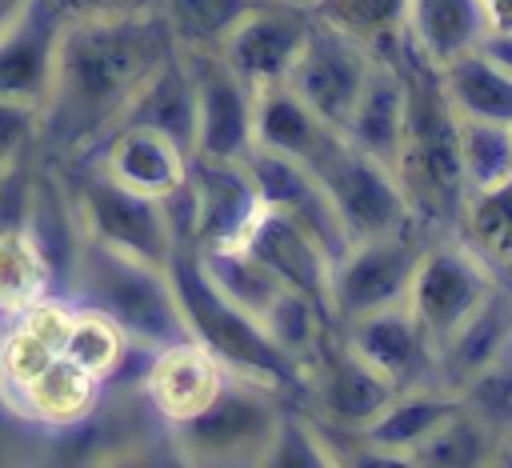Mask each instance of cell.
<instances>
[{
  "instance_id": "33",
  "label": "cell",
  "mask_w": 512,
  "mask_h": 468,
  "mask_svg": "<svg viewBox=\"0 0 512 468\" xmlns=\"http://www.w3.org/2000/svg\"><path fill=\"white\" fill-rule=\"evenodd\" d=\"M204 276L212 280L216 292H224L232 304H240L252 316H264L276 292L284 288L272 268H264L244 244H224V248H192Z\"/></svg>"
},
{
  "instance_id": "41",
  "label": "cell",
  "mask_w": 512,
  "mask_h": 468,
  "mask_svg": "<svg viewBox=\"0 0 512 468\" xmlns=\"http://www.w3.org/2000/svg\"><path fill=\"white\" fill-rule=\"evenodd\" d=\"M20 436H44V432H36L28 420H20L12 408H8V400L0 396V456H16V444H20Z\"/></svg>"
},
{
  "instance_id": "4",
  "label": "cell",
  "mask_w": 512,
  "mask_h": 468,
  "mask_svg": "<svg viewBox=\"0 0 512 468\" xmlns=\"http://www.w3.org/2000/svg\"><path fill=\"white\" fill-rule=\"evenodd\" d=\"M168 276H172V292H176V304H180L184 332L196 344H204L224 364L228 376L264 384V388H272L288 400L300 396V384H304L300 368L276 348V340L268 336L260 316L244 312L240 304H232L224 292L212 288V280L204 276L192 248L172 252Z\"/></svg>"
},
{
  "instance_id": "12",
  "label": "cell",
  "mask_w": 512,
  "mask_h": 468,
  "mask_svg": "<svg viewBox=\"0 0 512 468\" xmlns=\"http://www.w3.org/2000/svg\"><path fill=\"white\" fill-rule=\"evenodd\" d=\"M372 60L376 52L348 36L344 28L312 16V28H308V40L292 64V72L284 76V84L328 124V128H344L368 72H372Z\"/></svg>"
},
{
  "instance_id": "23",
  "label": "cell",
  "mask_w": 512,
  "mask_h": 468,
  "mask_svg": "<svg viewBox=\"0 0 512 468\" xmlns=\"http://www.w3.org/2000/svg\"><path fill=\"white\" fill-rule=\"evenodd\" d=\"M512 352V288L496 284L488 300L436 348V384L456 392Z\"/></svg>"
},
{
  "instance_id": "32",
  "label": "cell",
  "mask_w": 512,
  "mask_h": 468,
  "mask_svg": "<svg viewBox=\"0 0 512 468\" xmlns=\"http://www.w3.org/2000/svg\"><path fill=\"white\" fill-rule=\"evenodd\" d=\"M260 320H264L268 336L276 340V348L300 368V376H304L308 360L320 352V344H324V340L332 336V328H336L332 312H328L320 300H312V296H304V292H296V288H288V284L276 292V300L268 304V312H264Z\"/></svg>"
},
{
  "instance_id": "15",
  "label": "cell",
  "mask_w": 512,
  "mask_h": 468,
  "mask_svg": "<svg viewBox=\"0 0 512 468\" xmlns=\"http://www.w3.org/2000/svg\"><path fill=\"white\" fill-rule=\"evenodd\" d=\"M308 28H312L308 8L252 0V8L228 28V36L216 44V52L252 88L284 84V76L292 72L296 56L308 40Z\"/></svg>"
},
{
  "instance_id": "10",
  "label": "cell",
  "mask_w": 512,
  "mask_h": 468,
  "mask_svg": "<svg viewBox=\"0 0 512 468\" xmlns=\"http://www.w3.org/2000/svg\"><path fill=\"white\" fill-rule=\"evenodd\" d=\"M496 284L500 280L492 276V268L460 236H440L424 244L404 304L432 340V348H440L488 300Z\"/></svg>"
},
{
  "instance_id": "18",
  "label": "cell",
  "mask_w": 512,
  "mask_h": 468,
  "mask_svg": "<svg viewBox=\"0 0 512 468\" xmlns=\"http://www.w3.org/2000/svg\"><path fill=\"white\" fill-rule=\"evenodd\" d=\"M336 328L392 388L436 384V348L416 324V316L408 312V304L380 308Z\"/></svg>"
},
{
  "instance_id": "45",
  "label": "cell",
  "mask_w": 512,
  "mask_h": 468,
  "mask_svg": "<svg viewBox=\"0 0 512 468\" xmlns=\"http://www.w3.org/2000/svg\"><path fill=\"white\" fill-rule=\"evenodd\" d=\"M276 4H292V8H308V12H312L320 0H276Z\"/></svg>"
},
{
  "instance_id": "26",
  "label": "cell",
  "mask_w": 512,
  "mask_h": 468,
  "mask_svg": "<svg viewBox=\"0 0 512 468\" xmlns=\"http://www.w3.org/2000/svg\"><path fill=\"white\" fill-rule=\"evenodd\" d=\"M488 16L480 0H404V44L432 68L480 44Z\"/></svg>"
},
{
  "instance_id": "40",
  "label": "cell",
  "mask_w": 512,
  "mask_h": 468,
  "mask_svg": "<svg viewBox=\"0 0 512 468\" xmlns=\"http://www.w3.org/2000/svg\"><path fill=\"white\" fill-rule=\"evenodd\" d=\"M64 20H76V16H116V12H144V8H156V0H52Z\"/></svg>"
},
{
  "instance_id": "36",
  "label": "cell",
  "mask_w": 512,
  "mask_h": 468,
  "mask_svg": "<svg viewBox=\"0 0 512 468\" xmlns=\"http://www.w3.org/2000/svg\"><path fill=\"white\" fill-rule=\"evenodd\" d=\"M248 8L252 0H156V16L180 52L216 48Z\"/></svg>"
},
{
  "instance_id": "34",
  "label": "cell",
  "mask_w": 512,
  "mask_h": 468,
  "mask_svg": "<svg viewBox=\"0 0 512 468\" xmlns=\"http://www.w3.org/2000/svg\"><path fill=\"white\" fill-rule=\"evenodd\" d=\"M264 464L268 468H332L340 464V448H336V436L316 416H308L304 404L284 400Z\"/></svg>"
},
{
  "instance_id": "28",
  "label": "cell",
  "mask_w": 512,
  "mask_h": 468,
  "mask_svg": "<svg viewBox=\"0 0 512 468\" xmlns=\"http://www.w3.org/2000/svg\"><path fill=\"white\" fill-rule=\"evenodd\" d=\"M440 88L460 120L512 124V76L496 68L480 48H468L436 68Z\"/></svg>"
},
{
  "instance_id": "20",
  "label": "cell",
  "mask_w": 512,
  "mask_h": 468,
  "mask_svg": "<svg viewBox=\"0 0 512 468\" xmlns=\"http://www.w3.org/2000/svg\"><path fill=\"white\" fill-rule=\"evenodd\" d=\"M248 172L256 180V192L268 208H276L280 216H288L292 224H300L308 236L320 240V248L336 260L344 248H348V236L340 228V216L328 200V192L320 188V180L300 164V160H288V156H276V152H260L252 148L248 152Z\"/></svg>"
},
{
  "instance_id": "3",
  "label": "cell",
  "mask_w": 512,
  "mask_h": 468,
  "mask_svg": "<svg viewBox=\"0 0 512 468\" xmlns=\"http://www.w3.org/2000/svg\"><path fill=\"white\" fill-rule=\"evenodd\" d=\"M60 292L84 308L104 312L144 352L188 336L168 268L140 260L132 252L108 248L100 240L80 236Z\"/></svg>"
},
{
  "instance_id": "2",
  "label": "cell",
  "mask_w": 512,
  "mask_h": 468,
  "mask_svg": "<svg viewBox=\"0 0 512 468\" xmlns=\"http://www.w3.org/2000/svg\"><path fill=\"white\" fill-rule=\"evenodd\" d=\"M396 60L404 72V124L392 172L400 180L412 228L424 240L456 236L464 208V176H460V120L440 88L432 64H424L404 40L396 44Z\"/></svg>"
},
{
  "instance_id": "27",
  "label": "cell",
  "mask_w": 512,
  "mask_h": 468,
  "mask_svg": "<svg viewBox=\"0 0 512 468\" xmlns=\"http://www.w3.org/2000/svg\"><path fill=\"white\" fill-rule=\"evenodd\" d=\"M336 136V128H328L288 84H268L256 88V116H252V148L260 152H276L288 160L308 164L328 140Z\"/></svg>"
},
{
  "instance_id": "38",
  "label": "cell",
  "mask_w": 512,
  "mask_h": 468,
  "mask_svg": "<svg viewBox=\"0 0 512 468\" xmlns=\"http://www.w3.org/2000/svg\"><path fill=\"white\" fill-rule=\"evenodd\" d=\"M312 16L344 28L372 52H388L404 40V0H320Z\"/></svg>"
},
{
  "instance_id": "5",
  "label": "cell",
  "mask_w": 512,
  "mask_h": 468,
  "mask_svg": "<svg viewBox=\"0 0 512 468\" xmlns=\"http://www.w3.org/2000/svg\"><path fill=\"white\" fill-rule=\"evenodd\" d=\"M60 176H64L80 236L168 268V260L180 244H176V228H172L164 200H152V196H140V192L112 184L88 160H64Z\"/></svg>"
},
{
  "instance_id": "25",
  "label": "cell",
  "mask_w": 512,
  "mask_h": 468,
  "mask_svg": "<svg viewBox=\"0 0 512 468\" xmlns=\"http://www.w3.org/2000/svg\"><path fill=\"white\" fill-rule=\"evenodd\" d=\"M116 124H144L164 132L168 140H176L188 156H192V140H196V88H192V72L184 52H168L148 76L144 84L132 92V100L124 104Z\"/></svg>"
},
{
  "instance_id": "29",
  "label": "cell",
  "mask_w": 512,
  "mask_h": 468,
  "mask_svg": "<svg viewBox=\"0 0 512 468\" xmlns=\"http://www.w3.org/2000/svg\"><path fill=\"white\" fill-rule=\"evenodd\" d=\"M56 292V272L24 224L0 228V320H16L40 296Z\"/></svg>"
},
{
  "instance_id": "24",
  "label": "cell",
  "mask_w": 512,
  "mask_h": 468,
  "mask_svg": "<svg viewBox=\"0 0 512 468\" xmlns=\"http://www.w3.org/2000/svg\"><path fill=\"white\" fill-rule=\"evenodd\" d=\"M400 124H404V72H400L396 44H392L388 52H376L372 72H368L340 136L392 168L396 144H400Z\"/></svg>"
},
{
  "instance_id": "46",
  "label": "cell",
  "mask_w": 512,
  "mask_h": 468,
  "mask_svg": "<svg viewBox=\"0 0 512 468\" xmlns=\"http://www.w3.org/2000/svg\"><path fill=\"white\" fill-rule=\"evenodd\" d=\"M0 340H4V320H0Z\"/></svg>"
},
{
  "instance_id": "7",
  "label": "cell",
  "mask_w": 512,
  "mask_h": 468,
  "mask_svg": "<svg viewBox=\"0 0 512 468\" xmlns=\"http://www.w3.org/2000/svg\"><path fill=\"white\" fill-rule=\"evenodd\" d=\"M304 168L328 192L348 244L412 228V216H408V204H404L396 172L388 164H380L376 156L360 152L356 144H348L340 132Z\"/></svg>"
},
{
  "instance_id": "19",
  "label": "cell",
  "mask_w": 512,
  "mask_h": 468,
  "mask_svg": "<svg viewBox=\"0 0 512 468\" xmlns=\"http://www.w3.org/2000/svg\"><path fill=\"white\" fill-rule=\"evenodd\" d=\"M60 32L64 12L52 0H28L20 8V16L0 32V96L44 108Z\"/></svg>"
},
{
  "instance_id": "22",
  "label": "cell",
  "mask_w": 512,
  "mask_h": 468,
  "mask_svg": "<svg viewBox=\"0 0 512 468\" xmlns=\"http://www.w3.org/2000/svg\"><path fill=\"white\" fill-rule=\"evenodd\" d=\"M240 244L276 272L280 284L320 300L328 308V276H332V256L320 248L316 236H308L300 224H292L288 216H280L276 208L260 204L256 220L248 224V232L240 236Z\"/></svg>"
},
{
  "instance_id": "6",
  "label": "cell",
  "mask_w": 512,
  "mask_h": 468,
  "mask_svg": "<svg viewBox=\"0 0 512 468\" xmlns=\"http://www.w3.org/2000/svg\"><path fill=\"white\" fill-rule=\"evenodd\" d=\"M288 396L228 376L216 400L180 428H168L172 456L184 464H264Z\"/></svg>"
},
{
  "instance_id": "30",
  "label": "cell",
  "mask_w": 512,
  "mask_h": 468,
  "mask_svg": "<svg viewBox=\"0 0 512 468\" xmlns=\"http://www.w3.org/2000/svg\"><path fill=\"white\" fill-rule=\"evenodd\" d=\"M456 236L492 268L500 284L512 288V180L488 192H468Z\"/></svg>"
},
{
  "instance_id": "44",
  "label": "cell",
  "mask_w": 512,
  "mask_h": 468,
  "mask_svg": "<svg viewBox=\"0 0 512 468\" xmlns=\"http://www.w3.org/2000/svg\"><path fill=\"white\" fill-rule=\"evenodd\" d=\"M24 4H28V0H0V32L20 16V8H24Z\"/></svg>"
},
{
  "instance_id": "42",
  "label": "cell",
  "mask_w": 512,
  "mask_h": 468,
  "mask_svg": "<svg viewBox=\"0 0 512 468\" xmlns=\"http://www.w3.org/2000/svg\"><path fill=\"white\" fill-rule=\"evenodd\" d=\"M476 48H480L496 68H504V72L512 76V28H488Z\"/></svg>"
},
{
  "instance_id": "39",
  "label": "cell",
  "mask_w": 512,
  "mask_h": 468,
  "mask_svg": "<svg viewBox=\"0 0 512 468\" xmlns=\"http://www.w3.org/2000/svg\"><path fill=\"white\" fill-rule=\"evenodd\" d=\"M40 124L44 108L0 96V176L40 156Z\"/></svg>"
},
{
  "instance_id": "16",
  "label": "cell",
  "mask_w": 512,
  "mask_h": 468,
  "mask_svg": "<svg viewBox=\"0 0 512 468\" xmlns=\"http://www.w3.org/2000/svg\"><path fill=\"white\" fill-rule=\"evenodd\" d=\"M80 160H88L112 184L152 196V200L176 196L188 180V152L176 140H168L164 132L144 128V124H116Z\"/></svg>"
},
{
  "instance_id": "14",
  "label": "cell",
  "mask_w": 512,
  "mask_h": 468,
  "mask_svg": "<svg viewBox=\"0 0 512 468\" xmlns=\"http://www.w3.org/2000/svg\"><path fill=\"white\" fill-rule=\"evenodd\" d=\"M192 88H196V140L192 156L208 160H248L252 152V116L256 88L240 80L216 48L184 52Z\"/></svg>"
},
{
  "instance_id": "43",
  "label": "cell",
  "mask_w": 512,
  "mask_h": 468,
  "mask_svg": "<svg viewBox=\"0 0 512 468\" xmlns=\"http://www.w3.org/2000/svg\"><path fill=\"white\" fill-rule=\"evenodd\" d=\"M488 28H512V0H480Z\"/></svg>"
},
{
  "instance_id": "31",
  "label": "cell",
  "mask_w": 512,
  "mask_h": 468,
  "mask_svg": "<svg viewBox=\"0 0 512 468\" xmlns=\"http://www.w3.org/2000/svg\"><path fill=\"white\" fill-rule=\"evenodd\" d=\"M72 304H76V300H72ZM60 352H64L72 364H80L88 376H96L100 384H116V380L128 372V364H132L144 348H136L104 312L76 304Z\"/></svg>"
},
{
  "instance_id": "35",
  "label": "cell",
  "mask_w": 512,
  "mask_h": 468,
  "mask_svg": "<svg viewBox=\"0 0 512 468\" xmlns=\"http://www.w3.org/2000/svg\"><path fill=\"white\" fill-rule=\"evenodd\" d=\"M496 456H500L496 432L480 416H472L464 404H456V412L408 456V464L464 468V464H496Z\"/></svg>"
},
{
  "instance_id": "13",
  "label": "cell",
  "mask_w": 512,
  "mask_h": 468,
  "mask_svg": "<svg viewBox=\"0 0 512 468\" xmlns=\"http://www.w3.org/2000/svg\"><path fill=\"white\" fill-rule=\"evenodd\" d=\"M224 380H228L224 364L204 344L184 336L140 356L136 392H140V404L152 412V420L168 432L200 416L216 400Z\"/></svg>"
},
{
  "instance_id": "21",
  "label": "cell",
  "mask_w": 512,
  "mask_h": 468,
  "mask_svg": "<svg viewBox=\"0 0 512 468\" xmlns=\"http://www.w3.org/2000/svg\"><path fill=\"white\" fill-rule=\"evenodd\" d=\"M456 404L460 396L440 384H412V388H400L360 436H336V444H352L372 460L408 464V456L456 412Z\"/></svg>"
},
{
  "instance_id": "11",
  "label": "cell",
  "mask_w": 512,
  "mask_h": 468,
  "mask_svg": "<svg viewBox=\"0 0 512 468\" xmlns=\"http://www.w3.org/2000/svg\"><path fill=\"white\" fill-rule=\"evenodd\" d=\"M392 388L344 336L332 328V336L320 344V352L304 368V384L296 404L308 408L332 436H360L396 396Z\"/></svg>"
},
{
  "instance_id": "9",
  "label": "cell",
  "mask_w": 512,
  "mask_h": 468,
  "mask_svg": "<svg viewBox=\"0 0 512 468\" xmlns=\"http://www.w3.org/2000/svg\"><path fill=\"white\" fill-rule=\"evenodd\" d=\"M424 244L428 240L416 228L352 240L332 260V276H328V312H332V320L348 324V320H360L368 312L404 304Z\"/></svg>"
},
{
  "instance_id": "37",
  "label": "cell",
  "mask_w": 512,
  "mask_h": 468,
  "mask_svg": "<svg viewBox=\"0 0 512 468\" xmlns=\"http://www.w3.org/2000/svg\"><path fill=\"white\" fill-rule=\"evenodd\" d=\"M456 140H460L464 192H488V188H500L512 180V124L460 120Z\"/></svg>"
},
{
  "instance_id": "1",
  "label": "cell",
  "mask_w": 512,
  "mask_h": 468,
  "mask_svg": "<svg viewBox=\"0 0 512 468\" xmlns=\"http://www.w3.org/2000/svg\"><path fill=\"white\" fill-rule=\"evenodd\" d=\"M176 52L156 8L64 20L40 124V160H80L100 144L144 76Z\"/></svg>"
},
{
  "instance_id": "8",
  "label": "cell",
  "mask_w": 512,
  "mask_h": 468,
  "mask_svg": "<svg viewBox=\"0 0 512 468\" xmlns=\"http://www.w3.org/2000/svg\"><path fill=\"white\" fill-rule=\"evenodd\" d=\"M260 192L248 160H208L188 156V180L164 200L180 248H224L240 244L260 212Z\"/></svg>"
},
{
  "instance_id": "17",
  "label": "cell",
  "mask_w": 512,
  "mask_h": 468,
  "mask_svg": "<svg viewBox=\"0 0 512 468\" xmlns=\"http://www.w3.org/2000/svg\"><path fill=\"white\" fill-rule=\"evenodd\" d=\"M104 396H108V384H100L80 364H72L64 352H56L40 372H32L4 400L36 432H44V436H68V432L84 428L100 412Z\"/></svg>"
}]
</instances>
